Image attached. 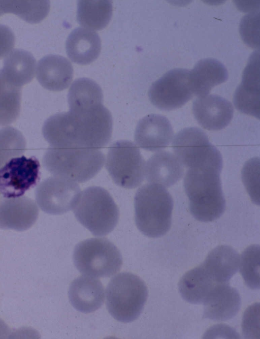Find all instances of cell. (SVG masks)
Returning a JSON list of instances; mask_svg holds the SVG:
<instances>
[{"label": "cell", "mask_w": 260, "mask_h": 339, "mask_svg": "<svg viewBox=\"0 0 260 339\" xmlns=\"http://www.w3.org/2000/svg\"><path fill=\"white\" fill-rule=\"evenodd\" d=\"M112 122L111 113L102 104L54 114L45 121L42 133L51 147L99 149L110 141Z\"/></svg>", "instance_id": "cell-1"}, {"label": "cell", "mask_w": 260, "mask_h": 339, "mask_svg": "<svg viewBox=\"0 0 260 339\" xmlns=\"http://www.w3.org/2000/svg\"><path fill=\"white\" fill-rule=\"evenodd\" d=\"M222 157L189 168L184 179V187L193 217L201 222L214 221L223 214L225 200L220 174Z\"/></svg>", "instance_id": "cell-2"}, {"label": "cell", "mask_w": 260, "mask_h": 339, "mask_svg": "<svg viewBox=\"0 0 260 339\" xmlns=\"http://www.w3.org/2000/svg\"><path fill=\"white\" fill-rule=\"evenodd\" d=\"M134 207L136 225L145 236L159 237L170 229L173 200L164 187L152 183L142 186L136 193Z\"/></svg>", "instance_id": "cell-3"}, {"label": "cell", "mask_w": 260, "mask_h": 339, "mask_svg": "<svg viewBox=\"0 0 260 339\" xmlns=\"http://www.w3.org/2000/svg\"><path fill=\"white\" fill-rule=\"evenodd\" d=\"M105 157L98 149L50 146L43 158L45 169L54 176L85 182L101 170Z\"/></svg>", "instance_id": "cell-4"}, {"label": "cell", "mask_w": 260, "mask_h": 339, "mask_svg": "<svg viewBox=\"0 0 260 339\" xmlns=\"http://www.w3.org/2000/svg\"><path fill=\"white\" fill-rule=\"evenodd\" d=\"M107 309L116 320L129 323L140 315L148 297L145 282L138 275L124 272L109 281L106 291Z\"/></svg>", "instance_id": "cell-5"}, {"label": "cell", "mask_w": 260, "mask_h": 339, "mask_svg": "<svg viewBox=\"0 0 260 339\" xmlns=\"http://www.w3.org/2000/svg\"><path fill=\"white\" fill-rule=\"evenodd\" d=\"M73 209L77 220L96 236L110 233L118 222L117 205L110 193L101 187H90L81 192Z\"/></svg>", "instance_id": "cell-6"}, {"label": "cell", "mask_w": 260, "mask_h": 339, "mask_svg": "<svg viewBox=\"0 0 260 339\" xmlns=\"http://www.w3.org/2000/svg\"><path fill=\"white\" fill-rule=\"evenodd\" d=\"M73 259L80 273L94 278L110 277L118 272L122 265L119 250L104 238H89L78 243Z\"/></svg>", "instance_id": "cell-7"}, {"label": "cell", "mask_w": 260, "mask_h": 339, "mask_svg": "<svg viewBox=\"0 0 260 339\" xmlns=\"http://www.w3.org/2000/svg\"><path fill=\"white\" fill-rule=\"evenodd\" d=\"M106 167L113 180L121 187L134 189L144 180L145 160L132 142L121 140L111 145L107 153Z\"/></svg>", "instance_id": "cell-8"}, {"label": "cell", "mask_w": 260, "mask_h": 339, "mask_svg": "<svg viewBox=\"0 0 260 339\" xmlns=\"http://www.w3.org/2000/svg\"><path fill=\"white\" fill-rule=\"evenodd\" d=\"M190 71L174 69L166 73L150 86L149 99L156 107L171 110L183 106L193 95L189 77Z\"/></svg>", "instance_id": "cell-9"}, {"label": "cell", "mask_w": 260, "mask_h": 339, "mask_svg": "<svg viewBox=\"0 0 260 339\" xmlns=\"http://www.w3.org/2000/svg\"><path fill=\"white\" fill-rule=\"evenodd\" d=\"M40 166L34 157L10 160L0 168V194L6 198L22 196L38 181Z\"/></svg>", "instance_id": "cell-10"}, {"label": "cell", "mask_w": 260, "mask_h": 339, "mask_svg": "<svg viewBox=\"0 0 260 339\" xmlns=\"http://www.w3.org/2000/svg\"><path fill=\"white\" fill-rule=\"evenodd\" d=\"M81 193L76 182L57 176L48 178L37 187V204L44 212L61 214L73 209Z\"/></svg>", "instance_id": "cell-11"}, {"label": "cell", "mask_w": 260, "mask_h": 339, "mask_svg": "<svg viewBox=\"0 0 260 339\" xmlns=\"http://www.w3.org/2000/svg\"><path fill=\"white\" fill-rule=\"evenodd\" d=\"M175 156L183 166L189 168L211 158L219 150L199 128H185L175 136L172 143Z\"/></svg>", "instance_id": "cell-12"}, {"label": "cell", "mask_w": 260, "mask_h": 339, "mask_svg": "<svg viewBox=\"0 0 260 339\" xmlns=\"http://www.w3.org/2000/svg\"><path fill=\"white\" fill-rule=\"evenodd\" d=\"M233 102L240 112L259 118V50L254 51L243 70L242 81L235 90Z\"/></svg>", "instance_id": "cell-13"}, {"label": "cell", "mask_w": 260, "mask_h": 339, "mask_svg": "<svg viewBox=\"0 0 260 339\" xmlns=\"http://www.w3.org/2000/svg\"><path fill=\"white\" fill-rule=\"evenodd\" d=\"M192 112L198 123L204 129L218 131L230 123L234 114L231 103L217 95L199 97L193 103Z\"/></svg>", "instance_id": "cell-14"}, {"label": "cell", "mask_w": 260, "mask_h": 339, "mask_svg": "<svg viewBox=\"0 0 260 339\" xmlns=\"http://www.w3.org/2000/svg\"><path fill=\"white\" fill-rule=\"evenodd\" d=\"M173 130L166 117L156 114L148 115L138 123L135 140L142 148L151 151H159L170 144Z\"/></svg>", "instance_id": "cell-15"}, {"label": "cell", "mask_w": 260, "mask_h": 339, "mask_svg": "<svg viewBox=\"0 0 260 339\" xmlns=\"http://www.w3.org/2000/svg\"><path fill=\"white\" fill-rule=\"evenodd\" d=\"M38 215L36 203L27 197L0 200V229L26 230L35 224Z\"/></svg>", "instance_id": "cell-16"}, {"label": "cell", "mask_w": 260, "mask_h": 339, "mask_svg": "<svg viewBox=\"0 0 260 339\" xmlns=\"http://www.w3.org/2000/svg\"><path fill=\"white\" fill-rule=\"evenodd\" d=\"M203 303L204 318L221 321L235 316L240 309L241 301L236 289L227 283H217Z\"/></svg>", "instance_id": "cell-17"}, {"label": "cell", "mask_w": 260, "mask_h": 339, "mask_svg": "<svg viewBox=\"0 0 260 339\" xmlns=\"http://www.w3.org/2000/svg\"><path fill=\"white\" fill-rule=\"evenodd\" d=\"M36 73L40 84L52 91L66 89L73 77L71 63L66 57L58 55L49 54L42 58L38 63Z\"/></svg>", "instance_id": "cell-18"}, {"label": "cell", "mask_w": 260, "mask_h": 339, "mask_svg": "<svg viewBox=\"0 0 260 339\" xmlns=\"http://www.w3.org/2000/svg\"><path fill=\"white\" fill-rule=\"evenodd\" d=\"M69 298L78 311L88 314L101 307L104 301V289L98 279L87 275L75 279L70 284Z\"/></svg>", "instance_id": "cell-19"}, {"label": "cell", "mask_w": 260, "mask_h": 339, "mask_svg": "<svg viewBox=\"0 0 260 339\" xmlns=\"http://www.w3.org/2000/svg\"><path fill=\"white\" fill-rule=\"evenodd\" d=\"M183 166L177 157L169 151L153 155L145 164V175L150 183L169 187L183 175Z\"/></svg>", "instance_id": "cell-20"}, {"label": "cell", "mask_w": 260, "mask_h": 339, "mask_svg": "<svg viewBox=\"0 0 260 339\" xmlns=\"http://www.w3.org/2000/svg\"><path fill=\"white\" fill-rule=\"evenodd\" d=\"M67 53L74 63L89 64L99 56L101 50L100 38L96 32L78 27L69 35L66 41Z\"/></svg>", "instance_id": "cell-21"}, {"label": "cell", "mask_w": 260, "mask_h": 339, "mask_svg": "<svg viewBox=\"0 0 260 339\" xmlns=\"http://www.w3.org/2000/svg\"><path fill=\"white\" fill-rule=\"evenodd\" d=\"M189 77L193 94L201 97L208 95L214 86L226 81L228 73L219 61L208 58L196 64L190 71Z\"/></svg>", "instance_id": "cell-22"}, {"label": "cell", "mask_w": 260, "mask_h": 339, "mask_svg": "<svg viewBox=\"0 0 260 339\" xmlns=\"http://www.w3.org/2000/svg\"><path fill=\"white\" fill-rule=\"evenodd\" d=\"M240 262L237 252L227 245L213 249L202 264L214 282L227 283L237 272Z\"/></svg>", "instance_id": "cell-23"}, {"label": "cell", "mask_w": 260, "mask_h": 339, "mask_svg": "<svg viewBox=\"0 0 260 339\" xmlns=\"http://www.w3.org/2000/svg\"><path fill=\"white\" fill-rule=\"evenodd\" d=\"M216 284L201 264L188 271L181 277L178 289L185 301L192 304H200L204 302Z\"/></svg>", "instance_id": "cell-24"}, {"label": "cell", "mask_w": 260, "mask_h": 339, "mask_svg": "<svg viewBox=\"0 0 260 339\" xmlns=\"http://www.w3.org/2000/svg\"><path fill=\"white\" fill-rule=\"evenodd\" d=\"M3 64L4 73L17 86L22 87L34 77L36 61L32 54L26 50L14 49L5 57Z\"/></svg>", "instance_id": "cell-25"}, {"label": "cell", "mask_w": 260, "mask_h": 339, "mask_svg": "<svg viewBox=\"0 0 260 339\" xmlns=\"http://www.w3.org/2000/svg\"><path fill=\"white\" fill-rule=\"evenodd\" d=\"M101 87L93 80L81 78L75 80L69 91L70 111L80 112L103 104Z\"/></svg>", "instance_id": "cell-26"}, {"label": "cell", "mask_w": 260, "mask_h": 339, "mask_svg": "<svg viewBox=\"0 0 260 339\" xmlns=\"http://www.w3.org/2000/svg\"><path fill=\"white\" fill-rule=\"evenodd\" d=\"M111 1L81 0L77 2V19L87 29L100 30L110 22L112 14Z\"/></svg>", "instance_id": "cell-27"}, {"label": "cell", "mask_w": 260, "mask_h": 339, "mask_svg": "<svg viewBox=\"0 0 260 339\" xmlns=\"http://www.w3.org/2000/svg\"><path fill=\"white\" fill-rule=\"evenodd\" d=\"M21 87L10 81L0 69V126L9 125L19 116Z\"/></svg>", "instance_id": "cell-28"}, {"label": "cell", "mask_w": 260, "mask_h": 339, "mask_svg": "<svg viewBox=\"0 0 260 339\" xmlns=\"http://www.w3.org/2000/svg\"><path fill=\"white\" fill-rule=\"evenodd\" d=\"M3 14L12 13L30 23L44 19L50 10L49 1H0Z\"/></svg>", "instance_id": "cell-29"}, {"label": "cell", "mask_w": 260, "mask_h": 339, "mask_svg": "<svg viewBox=\"0 0 260 339\" xmlns=\"http://www.w3.org/2000/svg\"><path fill=\"white\" fill-rule=\"evenodd\" d=\"M22 134L12 127L0 129V168L12 158L19 157L26 149Z\"/></svg>", "instance_id": "cell-30"}, {"label": "cell", "mask_w": 260, "mask_h": 339, "mask_svg": "<svg viewBox=\"0 0 260 339\" xmlns=\"http://www.w3.org/2000/svg\"><path fill=\"white\" fill-rule=\"evenodd\" d=\"M240 272L245 284L251 289L259 288V246L247 247L240 257Z\"/></svg>", "instance_id": "cell-31"}, {"label": "cell", "mask_w": 260, "mask_h": 339, "mask_svg": "<svg viewBox=\"0 0 260 339\" xmlns=\"http://www.w3.org/2000/svg\"><path fill=\"white\" fill-rule=\"evenodd\" d=\"M259 160L250 159L244 164L242 170V179L252 201L259 204Z\"/></svg>", "instance_id": "cell-32"}, {"label": "cell", "mask_w": 260, "mask_h": 339, "mask_svg": "<svg viewBox=\"0 0 260 339\" xmlns=\"http://www.w3.org/2000/svg\"><path fill=\"white\" fill-rule=\"evenodd\" d=\"M259 12L251 13L241 19L239 31L244 43L253 48H259Z\"/></svg>", "instance_id": "cell-33"}, {"label": "cell", "mask_w": 260, "mask_h": 339, "mask_svg": "<svg viewBox=\"0 0 260 339\" xmlns=\"http://www.w3.org/2000/svg\"><path fill=\"white\" fill-rule=\"evenodd\" d=\"M15 35L8 26L0 24V59L11 52L15 45Z\"/></svg>", "instance_id": "cell-34"}, {"label": "cell", "mask_w": 260, "mask_h": 339, "mask_svg": "<svg viewBox=\"0 0 260 339\" xmlns=\"http://www.w3.org/2000/svg\"><path fill=\"white\" fill-rule=\"evenodd\" d=\"M3 13H2V10H1V6H0V16L2 15H3Z\"/></svg>", "instance_id": "cell-35"}]
</instances>
